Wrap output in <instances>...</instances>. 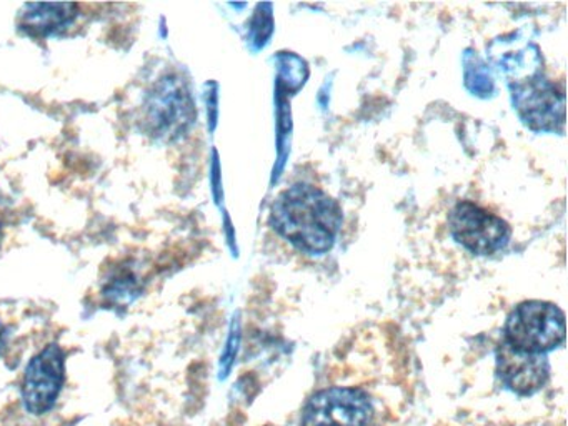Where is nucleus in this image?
Returning <instances> with one entry per match:
<instances>
[{"label": "nucleus", "mask_w": 568, "mask_h": 426, "mask_svg": "<svg viewBox=\"0 0 568 426\" xmlns=\"http://www.w3.org/2000/svg\"><path fill=\"white\" fill-rule=\"evenodd\" d=\"M142 288L144 285L138 275L131 272H121L114 278L109 280L105 288L102 290V295H104L105 302L122 308V306L131 305L141 295Z\"/></svg>", "instance_id": "1a4fd4ad"}, {"label": "nucleus", "mask_w": 568, "mask_h": 426, "mask_svg": "<svg viewBox=\"0 0 568 426\" xmlns=\"http://www.w3.org/2000/svg\"><path fill=\"white\" fill-rule=\"evenodd\" d=\"M78 16V3H26L19 13V27L28 36L49 37L69 29Z\"/></svg>", "instance_id": "6e6552de"}, {"label": "nucleus", "mask_w": 568, "mask_h": 426, "mask_svg": "<svg viewBox=\"0 0 568 426\" xmlns=\"http://www.w3.org/2000/svg\"><path fill=\"white\" fill-rule=\"evenodd\" d=\"M65 382V353L51 343L29 362L22 379V403L26 412L45 415L54 408Z\"/></svg>", "instance_id": "39448f33"}, {"label": "nucleus", "mask_w": 568, "mask_h": 426, "mask_svg": "<svg viewBox=\"0 0 568 426\" xmlns=\"http://www.w3.org/2000/svg\"><path fill=\"white\" fill-rule=\"evenodd\" d=\"M371 418L372 403L364 389L334 386L311 396L301 426H368Z\"/></svg>", "instance_id": "20e7f679"}, {"label": "nucleus", "mask_w": 568, "mask_h": 426, "mask_svg": "<svg viewBox=\"0 0 568 426\" xmlns=\"http://www.w3.org/2000/svg\"><path fill=\"white\" fill-rule=\"evenodd\" d=\"M497 372L501 383L521 396L540 392L547 385L550 375L547 356L520 352L504 342L497 349Z\"/></svg>", "instance_id": "0eeeda50"}, {"label": "nucleus", "mask_w": 568, "mask_h": 426, "mask_svg": "<svg viewBox=\"0 0 568 426\" xmlns=\"http://www.w3.org/2000/svg\"><path fill=\"white\" fill-rule=\"evenodd\" d=\"M6 345H8V329L0 323V353L4 352Z\"/></svg>", "instance_id": "9d476101"}, {"label": "nucleus", "mask_w": 568, "mask_h": 426, "mask_svg": "<svg viewBox=\"0 0 568 426\" xmlns=\"http://www.w3.org/2000/svg\"><path fill=\"white\" fill-rule=\"evenodd\" d=\"M448 222L454 239L477 255H491L510 240V226L500 216L471 202L458 203Z\"/></svg>", "instance_id": "423d86ee"}, {"label": "nucleus", "mask_w": 568, "mask_h": 426, "mask_svg": "<svg viewBox=\"0 0 568 426\" xmlns=\"http://www.w3.org/2000/svg\"><path fill=\"white\" fill-rule=\"evenodd\" d=\"M195 120L194 100L179 75L162 77L149 90L142 105V126L154 139L178 140Z\"/></svg>", "instance_id": "f03ea898"}, {"label": "nucleus", "mask_w": 568, "mask_h": 426, "mask_svg": "<svg viewBox=\"0 0 568 426\" xmlns=\"http://www.w3.org/2000/svg\"><path fill=\"white\" fill-rule=\"evenodd\" d=\"M271 223L278 235L305 253H325L342 226V210L324 190L294 185L272 205Z\"/></svg>", "instance_id": "f257e3e1"}, {"label": "nucleus", "mask_w": 568, "mask_h": 426, "mask_svg": "<svg viewBox=\"0 0 568 426\" xmlns=\"http://www.w3.org/2000/svg\"><path fill=\"white\" fill-rule=\"evenodd\" d=\"M565 339V315L547 302H525L508 316L504 339L511 348L527 353H545Z\"/></svg>", "instance_id": "7ed1b4c3"}, {"label": "nucleus", "mask_w": 568, "mask_h": 426, "mask_svg": "<svg viewBox=\"0 0 568 426\" xmlns=\"http://www.w3.org/2000/svg\"><path fill=\"white\" fill-rule=\"evenodd\" d=\"M2 236H4V233H2V225H0V245H2Z\"/></svg>", "instance_id": "9b49d317"}]
</instances>
